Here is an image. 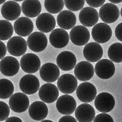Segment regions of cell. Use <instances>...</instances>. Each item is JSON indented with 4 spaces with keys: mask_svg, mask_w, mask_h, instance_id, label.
<instances>
[{
    "mask_svg": "<svg viewBox=\"0 0 122 122\" xmlns=\"http://www.w3.org/2000/svg\"><path fill=\"white\" fill-rule=\"evenodd\" d=\"M115 104L114 97L107 92L99 93L95 100V107L100 112H109L114 109Z\"/></svg>",
    "mask_w": 122,
    "mask_h": 122,
    "instance_id": "obj_5",
    "label": "cell"
},
{
    "mask_svg": "<svg viewBox=\"0 0 122 122\" xmlns=\"http://www.w3.org/2000/svg\"><path fill=\"white\" fill-rule=\"evenodd\" d=\"M64 0H45L44 6L50 14H56L61 12L64 6Z\"/></svg>",
    "mask_w": 122,
    "mask_h": 122,
    "instance_id": "obj_32",
    "label": "cell"
},
{
    "mask_svg": "<svg viewBox=\"0 0 122 122\" xmlns=\"http://www.w3.org/2000/svg\"><path fill=\"white\" fill-rule=\"evenodd\" d=\"M115 35L117 39L122 42V23L118 24L115 28Z\"/></svg>",
    "mask_w": 122,
    "mask_h": 122,
    "instance_id": "obj_37",
    "label": "cell"
},
{
    "mask_svg": "<svg viewBox=\"0 0 122 122\" xmlns=\"http://www.w3.org/2000/svg\"><path fill=\"white\" fill-rule=\"evenodd\" d=\"M57 85L61 92L64 94H70L78 87V81L73 75L64 74L57 79Z\"/></svg>",
    "mask_w": 122,
    "mask_h": 122,
    "instance_id": "obj_11",
    "label": "cell"
},
{
    "mask_svg": "<svg viewBox=\"0 0 122 122\" xmlns=\"http://www.w3.org/2000/svg\"><path fill=\"white\" fill-rule=\"evenodd\" d=\"M57 23L59 26L65 30L72 29L76 23L75 14L70 10H63L58 14Z\"/></svg>",
    "mask_w": 122,
    "mask_h": 122,
    "instance_id": "obj_28",
    "label": "cell"
},
{
    "mask_svg": "<svg viewBox=\"0 0 122 122\" xmlns=\"http://www.w3.org/2000/svg\"><path fill=\"white\" fill-rule=\"evenodd\" d=\"M29 116L34 120L42 121L47 117L48 108L45 103L42 101H35L28 108Z\"/></svg>",
    "mask_w": 122,
    "mask_h": 122,
    "instance_id": "obj_26",
    "label": "cell"
},
{
    "mask_svg": "<svg viewBox=\"0 0 122 122\" xmlns=\"http://www.w3.org/2000/svg\"><path fill=\"white\" fill-rule=\"evenodd\" d=\"M40 122H54L51 120H42Z\"/></svg>",
    "mask_w": 122,
    "mask_h": 122,
    "instance_id": "obj_42",
    "label": "cell"
},
{
    "mask_svg": "<svg viewBox=\"0 0 122 122\" xmlns=\"http://www.w3.org/2000/svg\"><path fill=\"white\" fill-rule=\"evenodd\" d=\"M7 53V47L1 40H0V60L4 58Z\"/></svg>",
    "mask_w": 122,
    "mask_h": 122,
    "instance_id": "obj_38",
    "label": "cell"
},
{
    "mask_svg": "<svg viewBox=\"0 0 122 122\" xmlns=\"http://www.w3.org/2000/svg\"><path fill=\"white\" fill-rule=\"evenodd\" d=\"M93 122H114L112 117L106 113H101L95 117Z\"/></svg>",
    "mask_w": 122,
    "mask_h": 122,
    "instance_id": "obj_35",
    "label": "cell"
},
{
    "mask_svg": "<svg viewBox=\"0 0 122 122\" xmlns=\"http://www.w3.org/2000/svg\"><path fill=\"white\" fill-rule=\"evenodd\" d=\"M87 4L89 6L93 8H97V7L102 6L105 3L106 0H86Z\"/></svg>",
    "mask_w": 122,
    "mask_h": 122,
    "instance_id": "obj_36",
    "label": "cell"
},
{
    "mask_svg": "<svg viewBox=\"0 0 122 122\" xmlns=\"http://www.w3.org/2000/svg\"><path fill=\"white\" fill-rule=\"evenodd\" d=\"M57 66L63 71H70L73 69L76 64V57L69 51L61 52L56 59Z\"/></svg>",
    "mask_w": 122,
    "mask_h": 122,
    "instance_id": "obj_23",
    "label": "cell"
},
{
    "mask_svg": "<svg viewBox=\"0 0 122 122\" xmlns=\"http://www.w3.org/2000/svg\"><path fill=\"white\" fill-rule=\"evenodd\" d=\"M75 117L79 122H92L95 117V111L92 106L84 103L76 109Z\"/></svg>",
    "mask_w": 122,
    "mask_h": 122,
    "instance_id": "obj_25",
    "label": "cell"
},
{
    "mask_svg": "<svg viewBox=\"0 0 122 122\" xmlns=\"http://www.w3.org/2000/svg\"><path fill=\"white\" fill-rule=\"evenodd\" d=\"M14 27L9 21L0 20V40H7L14 34Z\"/></svg>",
    "mask_w": 122,
    "mask_h": 122,
    "instance_id": "obj_31",
    "label": "cell"
},
{
    "mask_svg": "<svg viewBox=\"0 0 122 122\" xmlns=\"http://www.w3.org/2000/svg\"><path fill=\"white\" fill-rule=\"evenodd\" d=\"M28 46L34 52L39 53L45 50L48 45V39L43 32L37 31L30 34L27 40Z\"/></svg>",
    "mask_w": 122,
    "mask_h": 122,
    "instance_id": "obj_1",
    "label": "cell"
},
{
    "mask_svg": "<svg viewBox=\"0 0 122 122\" xmlns=\"http://www.w3.org/2000/svg\"><path fill=\"white\" fill-rule=\"evenodd\" d=\"M19 86L23 93L26 95H32L39 90L40 82L36 76L28 74L21 78L20 81Z\"/></svg>",
    "mask_w": 122,
    "mask_h": 122,
    "instance_id": "obj_12",
    "label": "cell"
},
{
    "mask_svg": "<svg viewBox=\"0 0 122 122\" xmlns=\"http://www.w3.org/2000/svg\"><path fill=\"white\" fill-rule=\"evenodd\" d=\"M20 64L14 57L6 56L0 61V71L6 76H13L19 71Z\"/></svg>",
    "mask_w": 122,
    "mask_h": 122,
    "instance_id": "obj_14",
    "label": "cell"
},
{
    "mask_svg": "<svg viewBox=\"0 0 122 122\" xmlns=\"http://www.w3.org/2000/svg\"><path fill=\"white\" fill-rule=\"evenodd\" d=\"M36 23L38 30L45 33L53 31L56 25L55 18L50 13L40 14L37 18Z\"/></svg>",
    "mask_w": 122,
    "mask_h": 122,
    "instance_id": "obj_20",
    "label": "cell"
},
{
    "mask_svg": "<svg viewBox=\"0 0 122 122\" xmlns=\"http://www.w3.org/2000/svg\"><path fill=\"white\" fill-rule=\"evenodd\" d=\"M111 3H114V4H118L122 2V0H109Z\"/></svg>",
    "mask_w": 122,
    "mask_h": 122,
    "instance_id": "obj_41",
    "label": "cell"
},
{
    "mask_svg": "<svg viewBox=\"0 0 122 122\" xmlns=\"http://www.w3.org/2000/svg\"><path fill=\"white\" fill-rule=\"evenodd\" d=\"M21 10L29 18L38 17L42 11V5L39 0H25L21 4Z\"/></svg>",
    "mask_w": 122,
    "mask_h": 122,
    "instance_id": "obj_27",
    "label": "cell"
},
{
    "mask_svg": "<svg viewBox=\"0 0 122 122\" xmlns=\"http://www.w3.org/2000/svg\"><path fill=\"white\" fill-rule=\"evenodd\" d=\"M10 107L6 103L0 101V122L6 120L10 114Z\"/></svg>",
    "mask_w": 122,
    "mask_h": 122,
    "instance_id": "obj_34",
    "label": "cell"
},
{
    "mask_svg": "<svg viewBox=\"0 0 122 122\" xmlns=\"http://www.w3.org/2000/svg\"><path fill=\"white\" fill-rule=\"evenodd\" d=\"M15 33L19 36H29L33 31L34 25L32 20L27 17H22L16 20L14 25Z\"/></svg>",
    "mask_w": 122,
    "mask_h": 122,
    "instance_id": "obj_24",
    "label": "cell"
},
{
    "mask_svg": "<svg viewBox=\"0 0 122 122\" xmlns=\"http://www.w3.org/2000/svg\"></svg>",
    "mask_w": 122,
    "mask_h": 122,
    "instance_id": "obj_46",
    "label": "cell"
},
{
    "mask_svg": "<svg viewBox=\"0 0 122 122\" xmlns=\"http://www.w3.org/2000/svg\"><path fill=\"white\" fill-rule=\"evenodd\" d=\"M58 122H77V120L74 118L73 117L68 115L62 117L59 120Z\"/></svg>",
    "mask_w": 122,
    "mask_h": 122,
    "instance_id": "obj_39",
    "label": "cell"
},
{
    "mask_svg": "<svg viewBox=\"0 0 122 122\" xmlns=\"http://www.w3.org/2000/svg\"><path fill=\"white\" fill-rule=\"evenodd\" d=\"M6 0H0V5L2 4H4V3H5V1H6Z\"/></svg>",
    "mask_w": 122,
    "mask_h": 122,
    "instance_id": "obj_43",
    "label": "cell"
},
{
    "mask_svg": "<svg viewBox=\"0 0 122 122\" xmlns=\"http://www.w3.org/2000/svg\"><path fill=\"white\" fill-rule=\"evenodd\" d=\"M70 39L73 44L77 46H83L87 44L90 40V32L84 26L78 25L73 27L70 30Z\"/></svg>",
    "mask_w": 122,
    "mask_h": 122,
    "instance_id": "obj_7",
    "label": "cell"
},
{
    "mask_svg": "<svg viewBox=\"0 0 122 122\" xmlns=\"http://www.w3.org/2000/svg\"><path fill=\"white\" fill-rule=\"evenodd\" d=\"M56 108L61 114L71 115L76 109V102L73 97L68 94L61 96L56 102Z\"/></svg>",
    "mask_w": 122,
    "mask_h": 122,
    "instance_id": "obj_13",
    "label": "cell"
},
{
    "mask_svg": "<svg viewBox=\"0 0 122 122\" xmlns=\"http://www.w3.org/2000/svg\"><path fill=\"white\" fill-rule=\"evenodd\" d=\"M83 55L89 62H96L101 60L103 57V50L100 43L90 42L86 44L84 48Z\"/></svg>",
    "mask_w": 122,
    "mask_h": 122,
    "instance_id": "obj_18",
    "label": "cell"
},
{
    "mask_svg": "<svg viewBox=\"0 0 122 122\" xmlns=\"http://www.w3.org/2000/svg\"><path fill=\"white\" fill-rule=\"evenodd\" d=\"M115 67L112 61L101 59L98 61L95 67V72L99 78L102 79H108L114 76Z\"/></svg>",
    "mask_w": 122,
    "mask_h": 122,
    "instance_id": "obj_10",
    "label": "cell"
},
{
    "mask_svg": "<svg viewBox=\"0 0 122 122\" xmlns=\"http://www.w3.org/2000/svg\"><path fill=\"white\" fill-rule=\"evenodd\" d=\"M70 36L64 29L57 28L51 31L50 35V42L51 45L56 48H62L68 44Z\"/></svg>",
    "mask_w": 122,
    "mask_h": 122,
    "instance_id": "obj_22",
    "label": "cell"
},
{
    "mask_svg": "<svg viewBox=\"0 0 122 122\" xmlns=\"http://www.w3.org/2000/svg\"><path fill=\"white\" fill-rule=\"evenodd\" d=\"M86 0H64V3L70 11H79L84 6Z\"/></svg>",
    "mask_w": 122,
    "mask_h": 122,
    "instance_id": "obj_33",
    "label": "cell"
},
{
    "mask_svg": "<svg viewBox=\"0 0 122 122\" xmlns=\"http://www.w3.org/2000/svg\"><path fill=\"white\" fill-rule=\"evenodd\" d=\"M40 76L45 82L48 83L55 82L60 76L59 68L53 63L43 64L40 67Z\"/></svg>",
    "mask_w": 122,
    "mask_h": 122,
    "instance_id": "obj_21",
    "label": "cell"
},
{
    "mask_svg": "<svg viewBox=\"0 0 122 122\" xmlns=\"http://www.w3.org/2000/svg\"><path fill=\"white\" fill-rule=\"evenodd\" d=\"M16 2H20V1H25V0H14Z\"/></svg>",
    "mask_w": 122,
    "mask_h": 122,
    "instance_id": "obj_44",
    "label": "cell"
},
{
    "mask_svg": "<svg viewBox=\"0 0 122 122\" xmlns=\"http://www.w3.org/2000/svg\"><path fill=\"white\" fill-rule=\"evenodd\" d=\"M79 20L84 26H94L98 21L99 14L93 7H86L82 8L79 12Z\"/></svg>",
    "mask_w": 122,
    "mask_h": 122,
    "instance_id": "obj_19",
    "label": "cell"
},
{
    "mask_svg": "<svg viewBox=\"0 0 122 122\" xmlns=\"http://www.w3.org/2000/svg\"><path fill=\"white\" fill-rule=\"evenodd\" d=\"M14 86L12 82L7 79H0V98L7 99L13 95Z\"/></svg>",
    "mask_w": 122,
    "mask_h": 122,
    "instance_id": "obj_30",
    "label": "cell"
},
{
    "mask_svg": "<svg viewBox=\"0 0 122 122\" xmlns=\"http://www.w3.org/2000/svg\"><path fill=\"white\" fill-rule=\"evenodd\" d=\"M97 89L93 84L84 82L79 84L76 89V95L81 101L87 103L94 100L97 97Z\"/></svg>",
    "mask_w": 122,
    "mask_h": 122,
    "instance_id": "obj_3",
    "label": "cell"
},
{
    "mask_svg": "<svg viewBox=\"0 0 122 122\" xmlns=\"http://www.w3.org/2000/svg\"><path fill=\"white\" fill-rule=\"evenodd\" d=\"M9 106L12 111L15 112H23L29 108V100L25 93H15L10 97Z\"/></svg>",
    "mask_w": 122,
    "mask_h": 122,
    "instance_id": "obj_4",
    "label": "cell"
},
{
    "mask_svg": "<svg viewBox=\"0 0 122 122\" xmlns=\"http://www.w3.org/2000/svg\"><path fill=\"white\" fill-rule=\"evenodd\" d=\"M118 7L113 3H106L101 6L99 11V16L104 23L111 24L115 22L120 16Z\"/></svg>",
    "mask_w": 122,
    "mask_h": 122,
    "instance_id": "obj_6",
    "label": "cell"
},
{
    "mask_svg": "<svg viewBox=\"0 0 122 122\" xmlns=\"http://www.w3.org/2000/svg\"><path fill=\"white\" fill-rule=\"evenodd\" d=\"M112 31L111 27L105 23L96 24L92 30V36L98 43H106L111 39Z\"/></svg>",
    "mask_w": 122,
    "mask_h": 122,
    "instance_id": "obj_2",
    "label": "cell"
},
{
    "mask_svg": "<svg viewBox=\"0 0 122 122\" xmlns=\"http://www.w3.org/2000/svg\"><path fill=\"white\" fill-rule=\"evenodd\" d=\"M41 62L37 56L33 53H27L23 56L20 60L21 69L29 74L37 72L40 68Z\"/></svg>",
    "mask_w": 122,
    "mask_h": 122,
    "instance_id": "obj_8",
    "label": "cell"
},
{
    "mask_svg": "<svg viewBox=\"0 0 122 122\" xmlns=\"http://www.w3.org/2000/svg\"><path fill=\"white\" fill-rule=\"evenodd\" d=\"M21 11V6L15 1L5 2L1 9L2 16L7 21H14L18 18Z\"/></svg>",
    "mask_w": 122,
    "mask_h": 122,
    "instance_id": "obj_17",
    "label": "cell"
},
{
    "mask_svg": "<svg viewBox=\"0 0 122 122\" xmlns=\"http://www.w3.org/2000/svg\"><path fill=\"white\" fill-rule=\"evenodd\" d=\"M94 67L90 62L82 61L75 66V77L81 81H87L94 75Z\"/></svg>",
    "mask_w": 122,
    "mask_h": 122,
    "instance_id": "obj_16",
    "label": "cell"
},
{
    "mask_svg": "<svg viewBox=\"0 0 122 122\" xmlns=\"http://www.w3.org/2000/svg\"><path fill=\"white\" fill-rule=\"evenodd\" d=\"M59 90L55 85L46 83L39 89V96L40 100L45 103H52L58 99Z\"/></svg>",
    "mask_w": 122,
    "mask_h": 122,
    "instance_id": "obj_15",
    "label": "cell"
},
{
    "mask_svg": "<svg viewBox=\"0 0 122 122\" xmlns=\"http://www.w3.org/2000/svg\"><path fill=\"white\" fill-rule=\"evenodd\" d=\"M5 122H23V121L17 117H11L7 118Z\"/></svg>",
    "mask_w": 122,
    "mask_h": 122,
    "instance_id": "obj_40",
    "label": "cell"
},
{
    "mask_svg": "<svg viewBox=\"0 0 122 122\" xmlns=\"http://www.w3.org/2000/svg\"><path fill=\"white\" fill-rule=\"evenodd\" d=\"M27 48V42L21 36L12 37L7 43V50L9 54L16 57L24 55Z\"/></svg>",
    "mask_w": 122,
    "mask_h": 122,
    "instance_id": "obj_9",
    "label": "cell"
},
{
    "mask_svg": "<svg viewBox=\"0 0 122 122\" xmlns=\"http://www.w3.org/2000/svg\"><path fill=\"white\" fill-rule=\"evenodd\" d=\"M111 61L116 63L122 62V43H114L109 46L107 51Z\"/></svg>",
    "mask_w": 122,
    "mask_h": 122,
    "instance_id": "obj_29",
    "label": "cell"
},
{
    "mask_svg": "<svg viewBox=\"0 0 122 122\" xmlns=\"http://www.w3.org/2000/svg\"><path fill=\"white\" fill-rule=\"evenodd\" d=\"M120 15L122 17V9H121V10H120Z\"/></svg>",
    "mask_w": 122,
    "mask_h": 122,
    "instance_id": "obj_45",
    "label": "cell"
}]
</instances>
